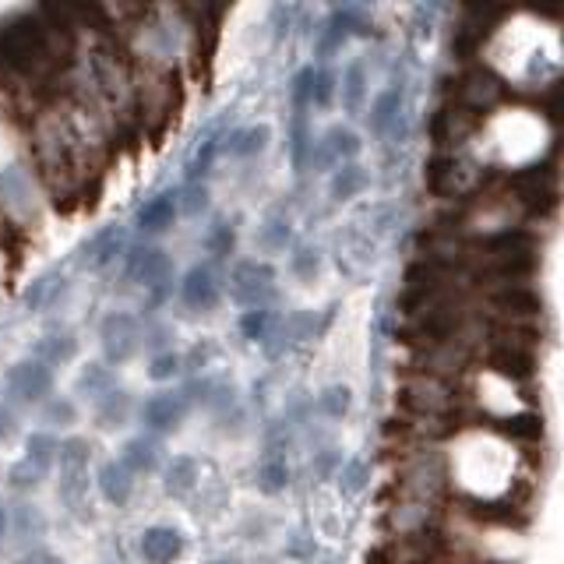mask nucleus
Listing matches in <instances>:
<instances>
[{
	"instance_id": "f03ea898",
	"label": "nucleus",
	"mask_w": 564,
	"mask_h": 564,
	"mask_svg": "<svg viewBox=\"0 0 564 564\" xmlns=\"http://www.w3.org/2000/svg\"><path fill=\"white\" fill-rule=\"evenodd\" d=\"M462 328V314L452 304H438L431 311L416 314L406 328H399V342L402 346H420V349H441L448 342H455Z\"/></svg>"
},
{
	"instance_id": "9b49d317",
	"label": "nucleus",
	"mask_w": 564,
	"mask_h": 564,
	"mask_svg": "<svg viewBox=\"0 0 564 564\" xmlns=\"http://www.w3.org/2000/svg\"><path fill=\"white\" fill-rule=\"evenodd\" d=\"M173 212H177V201H173V194H159V198H152L149 205L141 208L138 226L145 233H159V230H166V226L173 223Z\"/></svg>"
},
{
	"instance_id": "ddd939ff",
	"label": "nucleus",
	"mask_w": 564,
	"mask_h": 564,
	"mask_svg": "<svg viewBox=\"0 0 564 564\" xmlns=\"http://www.w3.org/2000/svg\"><path fill=\"white\" fill-rule=\"evenodd\" d=\"M494 431L508 434V438H522V441H536L543 438V420L540 416H505V420L490 423Z\"/></svg>"
},
{
	"instance_id": "bb28decb",
	"label": "nucleus",
	"mask_w": 564,
	"mask_h": 564,
	"mask_svg": "<svg viewBox=\"0 0 564 564\" xmlns=\"http://www.w3.org/2000/svg\"><path fill=\"white\" fill-rule=\"evenodd\" d=\"M265 321H268V318H265L261 311H258V314H247V318H244V332L251 335V339H258V335L265 332Z\"/></svg>"
},
{
	"instance_id": "7c9ffc66",
	"label": "nucleus",
	"mask_w": 564,
	"mask_h": 564,
	"mask_svg": "<svg viewBox=\"0 0 564 564\" xmlns=\"http://www.w3.org/2000/svg\"><path fill=\"white\" fill-rule=\"evenodd\" d=\"M0 533H4V512H0Z\"/></svg>"
},
{
	"instance_id": "412c9836",
	"label": "nucleus",
	"mask_w": 564,
	"mask_h": 564,
	"mask_svg": "<svg viewBox=\"0 0 564 564\" xmlns=\"http://www.w3.org/2000/svg\"><path fill=\"white\" fill-rule=\"evenodd\" d=\"M321 409H325L328 416H342L349 409V388H328V392L321 395Z\"/></svg>"
},
{
	"instance_id": "c756f323",
	"label": "nucleus",
	"mask_w": 564,
	"mask_h": 564,
	"mask_svg": "<svg viewBox=\"0 0 564 564\" xmlns=\"http://www.w3.org/2000/svg\"><path fill=\"white\" fill-rule=\"evenodd\" d=\"M212 564H240V561H233V557H223V561H212Z\"/></svg>"
},
{
	"instance_id": "5701e85b",
	"label": "nucleus",
	"mask_w": 564,
	"mask_h": 564,
	"mask_svg": "<svg viewBox=\"0 0 564 564\" xmlns=\"http://www.w3.org/2000/svg\"><path fill=\"white\" fill-rule=\"evenodd\" d=\"M177 364H180V360L173 357V353H163V357H156V364H152V378H156V381L173 378V374H177Z\"/></svg>"
},
{
	"instance_id": "aec40b11",
	"label": "nucleus",
	"mask_w": 564,
	"mask_h": 564,
	"mask_svg": "<svg viewBox=\"0 0 564 564\" xmlns=\"http://www.w3.org/2000/svg\"><path fill=\"white\" fill-rule=\"evenodd\" d=\"M286 480H290L286 462H265V466H261V490H268V494L286 487Z\"/></svg>"
},
{
	"instance_id": "6e6552de",
	"label": "nucleus",
	"mask_w": 564,
	"mask_h": 564,
	"mask_svg": "<svg viewBox=\"0 0 564 564\" xmlns=\"http://www.w3.org/2000/svg\"><path fill=\"white\" fill-rule=\"evenodd\" d=\"M180 297H184V304L208 311V307H216L219 290H216V282H212V275H208L205 268H194V272L184 279V290H180Z\"/></svg>"
},
{
	"instance_id": "4be33fe9",
	"label": "nucleus",
	"mask_w": 564,
	"mask_h": 564,
	"mask_svg": "<svg viewBox=\"0 0 564 564\" xmlns=\"http://www.w3.org/2000/svg\"><path fill=\"white\" fill-rule=\"evenodd\" d=\"M85 441H67L64 448H60V462H67V466H82L85 462Z\"/></svg>"
},
{
	"instance_id": "cd10ccee",
	"label": "nucleus",
	"mask_w": 564,
	"mask_h": 564,
	"mask_svg": "<svg viewBox=\"0 0 564 564\" xmlns=\"http://www.w3.org/2000/svg\"><path fill=\"white\" fill-rule=\"evenodd\" d=\"M328 96H332V78L321 75L318 78V96H314V99H318V103H328Z\"/></svg>"
},
{
	"instance_id": "39448f33",
	"label": "nucleus",
	"mask_w": 564,
	"mask_h": 564,
	"mask_svg": "<svg viewBox=\"0 0 564 564\" xmlns=\"http://www.w3.org/2000/svg\"><path fill=\"white\" fill-rule=\"evenodd\" d=\"M103 346L110 360H127L138 349V325H134L131 314H110L103 325Z\"/></svg>"
},
{
	"instance_id": "6ab92c4d",
	"label": "nucleus",
	"mask_w": 564,
	"mask_h": 564,
	"mask_svg": "<svg viewBox=\"0 0 564 564\" xmlns=\"http://www.w3.org/2000/svg\"><path fill=\"white\" fill-rule=\"evenodd\" d=\"M364 184H367V177H364V173H360L357 166H346V170H342L339 177H335L332 194H335V198H339V201H346L349 194H353V191H360V187H364Z\"/></svg>"
},
{
	"instance_id": "1a4fd4ad",
	"label": "nucleus",
	"mask_w": 564,
	"mask_h": 564,
	"mask_svg": "<svg viewBox=\"0 0 564 564\" xmlns=\"http://www.w3.org/2000/svg\"><path fill=\"white\" fill-rule=\"evenodd\" d=\"M131 275L138 282H145V286H156V282H163L166 275H170V261H166L163 251H134L131 258Z\"/></svg>"
},
{
	"instance_id": "7ed1b4c3",
	"label": "nucleus",
	"mask_w": 564,
	"mask_h": 564,
	"mask_svg": "<svg viewBox=\"0 0 564 564\" xmlns=\"http://www.w3.org/2000/svg\"><path fill=\"white\" fill-rule=\"evenodd\" d=\"M490 304L512 321H533L543 311L540 293L533 286H522V282H505L501 290L490 293Z\"/></svg>"
},
{
	"instance_id": "9d476101",
	"label": "nucleus",
	"mask_w": 564,
	"mask_h": 564,
	"mask_svg": "<svg viewBox=\"0 0 564 564\" xmlns=\"http://www.w3.org/2000/svg\"><path fill=\"white\" fill-rule=\"evenodd\" d=\"M180 416H184V406H180V399H173V395H156V399L145 406V423H149L152 431H173L180 423Z\"/></svg>"
},
{
	"instance_id": "2f4dec72",
	"label": "nucleus",
	"mask_w": 564,
	"mask_h": 564,
	"mask_svg": "<svg viewBox=\"0 0 564 564\" xmlns=\"http://www.w3.org/2000/svg\"><path fill=\"white\" fill-rule=\"evenodd\" d=\"M483 564H501V561H483Z\"/></svg>"
},
{
	"instance_id": "20e7f679",
	"label": "nucleus",
	"mask_w": 564,
	"mask_h": 564,
	"mask_svg": "<svg viewBox=\"0 0 564 564\" xmlns=\"http://www.w3.org/2000/svg\"><path fill=\"white\" fill-rule=\"evenodd\" d=\"M483 360H487L490 371L501 374V378H508V381H529L536 374L533 353H529V349H519V346H501V342H494Z\"/></svg>"
},
{
	"instance_id": "c85d7f7f",
	"label": "nucleus",
	"mask_w": 564,
	"mask_h": 564,
	"mask_svg": "<svg viewBox=\"0 0 564 564\" xmlns=\"http://www.w3.org/2000/svg\"><path fill=\"white\" fill-rule=\"evenodd\" d=\"M0 434H8V416L0 413Z\"/></svg>"
},
{
	"instance_id": "2eb2a0df",
	"label": "nucleus",
	"mask_w": 564,
	"mask_h": 564,
	"mask_svg": "<svg viewBox=\"0 0 564 564\" xmlns=\"http://www.w3.org/2000/svg\"><path fill=\"white\" fill-rule=\"evenodd\" d=\"M120 466L127 469V473H149V469H156V445H149V441H131V445L124 448V462Z\"/></svg>"
},
{
	"instance_id": "a878e982",
	"label": "nucleus",
	"mask_w": 564,
	"mask_h": 564,
	"mask_svg": "<svg viewBox=\"0 0 564 564\" xmlns=\"http://www.w3.org/2000/svg\"><path fill=\"white\" fill-rule=\"evenodd\" d=\"M392 103H399V92H388V96H381V103H378V113H374V124L378 127H385V120L392 117Z\"/></svg>"
},
{
	"instance_id": "a211bd4d",
	"label": "nucleus",
	"mask_w": 564,
	"mask_h": 564,
	"mask_svg": "<svg viewBox=\"0 0 564 564\" xmlns=\"http://www.w3.org/2000/svg\"><path fill=\"white\" fill-rule=\"evenodd\" d=\"M455 170H459V166H455V159L438 156L431 166H427V187H431L434 194H441V191H445V180L455 177Z\"/></svg>"
},
{
	"instance_id": "f8f14e48",
	"label": "nucleus",
	"mask_w": 564,
	"mask_h": 564,
	"mask_svg": "<svg viewBox=\"0 0 564 564\" xmlns=\"http://www.w3.org/2000/svg\"><path fill=\"white\" fill-rule=\"evenodd\" d=\"M99 487H103L106 501L127 505V498H131V473H127L124 466H117V462H110V466L99 473Z\"/></svg>"
},
{
	"instance_id": "f257e3e1",
	"label": "nucleus",
	"mask_w": 564,
	"mask_h": 564,
	"mask_svg": "<svg viewBox=\"0 0 564 564\" xmlns=\"http://www.w3.org/2000/svg\"><path fill=\"white\" fill-rule=\"evenodd\" d=\"M448 557V540L438 529H416V533L395 536L367 554L371 564H441Z\"/></svg>"
},
{
	"instance_id": "393cba45",
	"label": "nucleus",
	"mask_w": 564,
	"mask_h": 564,
	"mask_svg": "<svg viewBox=\"0 0 564 564\" xmlns=\"http://www.w3.org/2000/svg\"><path fill=\"white\" fill-rule=\"evenodd\" d=\"M332 141H335L332 149H335V152H346V156H353V152L360 149L357 138H353V134H349V131H332Z\"/></svg>"
},
{
	"instance_id": "423d86ee",
	"label": "nucleus",
	"mask_w": 564,
	"mask_h": 564,
	"mask_svg": "<svg viewBox=\"0 0 564 564\" xmlns=\"http://www.w3.org/2000/svg\"><path fill=\"white\" fill-rule=\"evenodd\" d=\"M180 554H184V536L177 529L156 526L141 536V557L149 564H173Z\"/></svg>"
},
{
	"instance_id": "f3484780",
	"label": "nucleus",
	"mask_w": 564,
	"mask_h": 564,
	"mask_svg": "<svg viewBox=\"0 0 564 564\" xmlns=\"http://www.w3.org/2000/svg\"><path fill=\"white\" fill-rule=\"evenodd\" d=\"M466 515H473V519L480 522H512L515 519V508L508 505H490V501H476V498H466Z\"/></svg>"
},
{
	"instance_id": "4468645a",
	"label": "nucleus",
	"mask_w": 564,
	"mask_h": 564,
	"mask_svg": "<svg viewBox=\"0 0 564 564\" xmlns=\"http://www.w3.org/2000/svg\"><path fill=\"white\" fill-rule=\"evenodd\" d=\"M166 476H170V480H166V490L177 494V498H184V494L194 490V483H198V466H194L191 459H173V466Z\"/></svg>"
},
{
	"instance_id": "0eeeda50",
	"label": "nucleus",
	"mask_w": 564,
	"mask_h": 564,
	"mask_svg": "<svg viewBox=\"0 0 564 564\" xmlns=\"http://www.w3.org/2000/svg\"><path fill=\"white\" fill-rule=\"evenodd\" d=\"M8 388L18 402H36L50 392V371L43 364H18L8 374Z\"/></svg>"
},
{
	"instance_id": "b1692460",
	"label": "nucleus",
	"mask_w": 564,
	"mask_h": 564,
	"mask_svg": "<svg viewBox=\"0 0 564 564\" xmlns=\"http://www.w3.org/2000/svg\"><path fill=\"white\" fill-rule=\"evenodd\" d=\"M50 452H53V441L50 438H43V434H36V438L29 441V459L36 455V462H50Z\"/></svg>"
},
{
	"instance_id": "dca6fc26",
	"label": "nucleus",
	"mask_w": 564,
	"mask_h": 564,
	"mask_svg": "<svg viewBox=\"0 0 564 564\" xmlns=\"http://www.w3.org/2000/svg\"><path fill=\"white\" fill-rule=\"evenodd\" d=\"M265 141H268V127H244V131L233 134L230 141V152L233 156H254V152L265 149Z\"/></svg>"
}]
</instances>
